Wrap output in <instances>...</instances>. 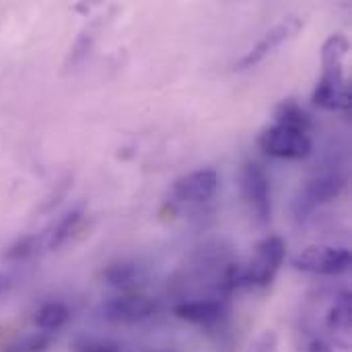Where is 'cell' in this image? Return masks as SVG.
Segmentation results:
<instances>
[{
  "instance_id": "cell-1",
  "label": "cell",
  "mask_w": 352,
  "mask_h": 352,
  "mask_svg": "<svg viewBox=\"0 0 352 352\" xmlns=\"http://www.w3.org/2000/svg\"><path fill=\"white\" fill-rule=\"evenodd\" d=\"M351 45L342 33L330 35L322 45V80L311 93V103L326 111H342L351 107V87L344 74L346 54Z\"/></svg>"
},
{
  "instance_id": "cell-2",
  "label": "cell",
  "mask_w": 352,
  "mask_h": 352,
  "mask_svg": "<svg viewBox=\"0 0 352 352\" xmlns=\"http://www.w3.org/2000/svg\"><path fill=\"white\" fill-rule=\"evenodd\" d=\"M287 256V241L278 235H268L256 243L254 254L243 266V285L245 287H268Z\"/></svg>"
},
{
  "instance_id": "cell-3",
  "label": "cell",
  "mask_w": 352,
  "mask_h": 352,
  "mask_svg": "<svg viewBox=\"0 0 352 352\" xmlns=\"http://www.w3.org/2000/svg\"><path fill=\"white\" fill-rule=\"evenodd\" d=\"M346 188V177L340 171H322L316 173L299 192L297 200H295V214L299 219L309 217L316 208L336 200Z\"/></svg>"
},
{
  "instance_id": "cell-4",
  "label": "cell",
  "mask_w": 352,
  "mask_h": 352,
  "mask_svg": "<svg viewBox=\"0 0 352 352\" xmlns=\"http://www.w3.org/2000/svg\"><path fill=\"white\" fill-rule=\"evenodd\" d=\"M258 144L266 155L276 157V159H291V161H299V159L309 157L311 148H314L307 132L287 128L280 124L266 128L258 136Z\"/></svg>"
},
{
  "instance_id": "cell-5",
  "label": "cell",
  "mask_w": 352,
  "mask_h": 352,
  "mask_svg": "<svg viewBox=\"0 0 352 352\" xmlns=\"http://www.w3.org/2000/svg\"><path fill=\"white\" fill-rule=\"evenodd\" d=\"M239 186H241V196L250 212L256 217V221L262 225L268 223L272 217V194H270V179L266 171L254 161L243 163L239 173Z\"/></svg>"
},
{
  "instance_id": "cell-6",
  "label": "cell",
  "mask_w": 352,
  "mask_h": 352,
  "mask_svg": "<svg viewBox=\"0 0 352 352\" xmlns=\"http://www.w3.org/2000/svg\"><path fill=\"white\" fill-rule=\"evenodd\" d=\"M351 252L334 245H309L293 258V266L309 274H342L351 268Z\"/></svg>"
},
{
  "instance_id": "cell-7",
  "label": "cell",
  "mask_w": 352,
  "mask_h": 352,
  "mask_svg": "<svg viewBox=\"0 0 352 352\" xmlns=\"http://www.w3.org/2000/svg\"><path fill=\"white\" fill-rule=\"evenodd\" d=\"M157 309V303L144 295L130 293L122 297H113L105 301L99 309L101 318L109 324H120V326H132L138 322L148 320Z\"/></svg>"
},
{
  "instance_id": "cell-8",
  "label": "cell",
  "mask_w": 352,
  "mask_h": 352,
  "mask_svg": "<svg viewBox=\"0 0 352 352\" xmlns=\"http://www.w3.org/2000/svg\"><path fill=\"white\" fill-rule=\"evenodd\" d=\"M219 190V173L212 169H198L175 179L171 198L177 204H204Z\"/></svg>"
},
{
  "instance_id": "cell-9",
  "label": "cell",
  "mask_w": 352,
  "mask_h": 352,
  "mask_svg": "<svg viewBox=\"0 0 352 352\" xmlns=\"http://www.w3.org/2000/svg\"><path fill=\"white\" fill-rule=\"evenodd\" d=\"M301 29V21L297 16H287L285 21H280L278 25H274L237 64L235 70H248L254 68L256 64H260L264 58H268L274 50H278L285 41H289L291 37H295Z\"/></svg>"
},
{
  "instance_id": "cell-10",
  "label": "cell",
  "mask_w": 352,
  "mask_h": 352,
  "mask_svg": "<svg viewBox=\"0 0 352 352\" xmlns=\"http://www.w3.org/2000/svg\"><path fill=\"white\" fill-rule=\"evenodd\" d=\"M173 314L184 322H190L196 326H210L223 320L225 303L221 299H194V301H184L175 305Z\"/></svg>"
},
{
  "instance_id": "cell-11",
  "label": "cell",
  "mask_w": 352,
  "mask_h": 352,
  "mask_svg": "<svg viewBox=\"0 0 352 352\" xmlns=\"http://www.w3.org/2000/svg\"><path fill=\"white\" fill-rule=\"evenodd\" d=\"M274 118H276V124L287 126V128H295V130H301V132H307L314 126L311 116L293 99L280 101L276 105V109H274Z\"/></svg>"
},
{
  "instance_id": "cell-12",
  "label": "cell",
  "mask_w": 352,
  "mask_h": 352,
  "mask_svg": "<svg viewBox=\"0 0 352 352\" xmlns=\"http://www.w3.org/2000/svg\"><path fill=\"white\" fill-rule=\"evenodd\" d=\"M103 278L109 287H116L122 291H132L140 285L142 272L136 264L120 262V264H111L109 268H105Z\"/></svg>"
},
{
  "instance_id": "cell-13",
  "label": "cell",
  "mask_w": 352,
  "mask_h": 352,
  "mask_svg": "<svg viewBox=\"0 0 352 352\" xmlns=\"http://www.w3.org/2000/svg\"><path fill=\"white\" fill-rule=\"evenodd\" d=\"M68 318H70V311H68V307H66L64 303H60V301H50V303H43V305L37 309V314H35V326H37L41 332L50 334V332L60 330V328L68 322Z\"/></svg>"
},
{
  "instance_id": "cell-14",
  "label": "cell",
  "mask_w": 352,
  "mask_h": 352,
  "mask_svg": "<svg viewBox=\"0 0 352 352\" xmlns=\"http://www.w3.org/2000/svg\"><path fill=\"white\" fill-rule=\"evenodd\" d=\"M82 223V212L80 210H70L68 214H64L58 225L54 227L52 235H50V241H47V248L50 250H58L62 248L78 229V225Z\"/></svg>"
},
{
  "instance_id": "cell-15",
  "label": "cell",
  "mask_w": 352,
  "mask_h": 352,
  "mask_svg": "<svg viewBox=\"0 0 352 352\" xmlns=\"http://www.w3.org/2000/svg\"><path fill=\"white\" fill-rule=\"evenodd\" d=\"M328 328L336 334H351V297L340 295L328 311Z\"/></svg>"
},
{
  "instance_id": "cell-16",
  "label": "cell",
  "mask_w": 352,
  "mask_h": 352,
  "mask_svg": "<svg viewBox=\"0 0 352 352\" xmlns=\"http://www.w3.org/2000/svg\"><path fill=\"white\" fill-rule=\"evenodd\" d=\"M52 344L50 334L45 332H35V334H27L23 338H16L12 344H8L4 352H45Z\"/></svg>"
},
{
  "instance_id": "cell-17",
  "label": "cell",
  "mask_w": 352,
  "mask_h": 352,
  "mask_svg": "<svg viewBox=\"0 0 352 352\" xmlns=\"http://www.w3.org/2000/svg\"><path fill=\"white\" fill-rule=\"evenodd\" d=\"M37 243H39V239L35 235H23L6 250L4 256H6V260H25L35 254Z\"/></svg>"
},
{
  "instance_id": "cell-18",
  "label": "cell",
  "mask_w": 352,
  "mask_h": 352,
  "mask_svg": "<svg viewBox=\"0 0 352 352\" xmlns=\"http://www.w3.org/2000/svg\"><path fill=\"white\" fill-rule=\"evenodd\" d=\"M72 352H120L118 344L97 340V338H76L72 342Z\"/></svg>"
},
{
  "instance_id": "cell-19",
  "label": "cell",
  "mask_w": 352,
  "mask_h": 352,
  "mask_svg": "<svg viewBox=\"0 0 352 352\" xmlns=\"http://www.w3.org/2000/svg\"><path fill=\"white\" fill-rule=\"evenodd\" d=\"M276 346H278L276 334H274L272 330H266V332H262V334L254 340L250 352H276Z\"/></svg>"
},
{
  "instance_id": "cell-20",
  "label": "cell",
  "mask_w": 352,
  "mask_h": 352,
  "mask_svg": "<svg viewBox=\"0 0 352 352\" xmlns=\"http://www.w3.org/2000/svg\"><path fill=\"white\" fill-rule=\"evenodd\" d=\"M6 287H8V285H6V278H4V276L0 274V295H2L4 291H6Z\"/></svg>"
}]
</instances>
